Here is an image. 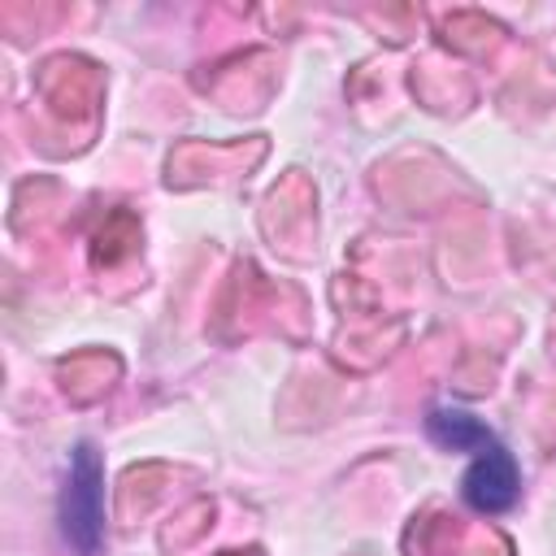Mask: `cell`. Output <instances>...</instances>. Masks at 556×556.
Wrapping results in <instances>:
<instances>
[{
  "instance_id": "7a4b0ae2",
  "label": "cell",
  "mask_w": 556,
  "mask_h": 556,
  "mask_svg": "<svg viewBox=\"0 0 556 556\" xmlns=\"http://www.w3.org/2000/svg\"><path fill=\"white\" fill-rule=\"evenodd\" d=\"M517 495H521V469L504 443H491L486 452H478L460 478V500L486 517L508 513L517 504Z\"/></svg>"
},
{
  "instance_id": "6da1fadb",
  "label": "cell",
  "mask_w": 556,
  "mask_h": 556,
  "mask_svg": "<svg viewBox=\"0 0 556 556\" xmlns=\"http://www.w3.org/2000/svg\"><path fill=\"white\" fill-rule=\"evenodd\" d=\"M56 521H61V539L74 556H100L104 543V460L96 452V443H74L70 465H65V482H61V500H56Z\"/></svg>"
},
{
  "instance_id": "3957f363",
  "label": "cell",
  "mask_w": 556,
  "mask_h": 556,
  "mask_svg": "<svg viewBox=\"0 0 556 556\" xmlns=\"http://www.w3.org/2000/svg\"><path fill=\"white\" fill-rule=\"evenodd\" d=\"M426 434L439 443V447H447V452H486L491 443H500V434L491 430V426H482L473 413H465V408H452V404H439V408H430V417H426Z\"/></svg>"
}]
</instances>
